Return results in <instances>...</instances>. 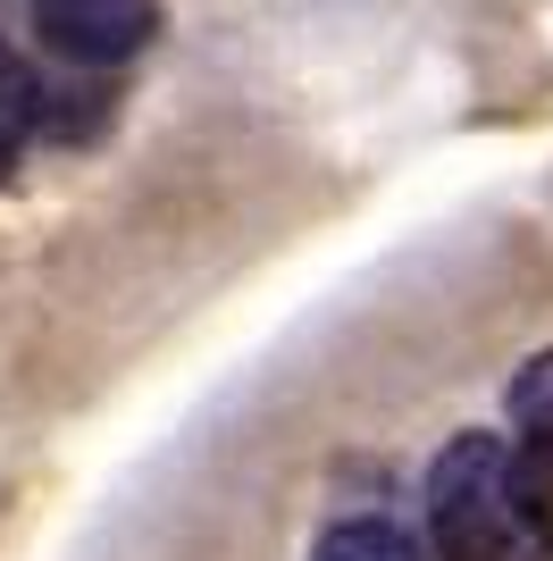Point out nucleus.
I'll return each mask as SVG.
<instances>
[{"mask_svg":"<svg viewBox=\"0 0 553 561\" xmlns=\"http://www.w3.org/2000/svg\"><path fill=\"white\" fill-rule=\"evenodd\" d=\"M311 561H419V545L394 528V519H336L319 545H311Z\"/></svg>","mask_w":553,"mask_h":561,"instance_id":"5","label":"nucleus"},{"mask_svg":"<svg viewBox=\"0 0 553 561\" xmlns=\"http://www.w3.org/2000/svg\"><path fill=\"white\" fill-rule=\"evenodd\" d=\"M34 126H43V84H34V68H25L18 50L0 43V168L25 151Z\"/></svg>","mask_w":553,"mask_h":561,"instance_id":"4","label":"nucleus"},{"mask_svg":"<svg viewBox=\"0 0 553 561\" xmlns=\"http://www.w3.org/2000/svg\"><path fill=\"white\" fill-rule=\"evenodd\" d=\"M151 25H160L151 0H34V34L68 68H117V59H135L151 43Z\"/></svg>","mask_w":553,"mask_h":561,"instance_id":"2","label":"nucleus"},{"mask_svg":"<svg viewBox=\"0 0 553 561\" xmlns=\"http://www.w3.org/2000/svg\"><path fill=\"white\" fill-rule=\"evenodd\" d=\"M511 427H520V453L553 478V352H537L529 369L511 377Z\"/></svg>","mask_w":553,"mask_h":561,"instance_id":"3","label":"nucleus"},{"mask_svg":"<svg viewBox=\"0 0 553 561\" xmlns=\"http://www.w3.org/2000/svg\"><path fill=\"white\" fill-rule=\"evenodd\" d=\"M437 561H545V494L504 436H453L428 469Z\"/></svg>","mask_w":553,"mask_h":561,"instance_id":"1","label":"nucleus"}]
</instances>
